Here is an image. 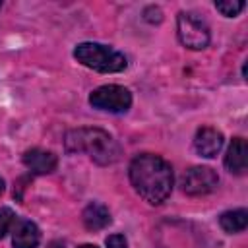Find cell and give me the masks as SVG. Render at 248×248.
Returning <instances> with one entry per match:
<instances>
[{
	"mask_svg": "<svg viewBox=\"0 0 248 248\" xmlns=\"http://www.w3.org/2000/svg\"><path fill=\"white\" fill-rule=\"evenodd\" d=\"M2 192H4V180L0 178V194H2Z\"/></svg>",
	"mask_w": 248,
	"mask_h": 248,
	"instance_id": "obj_17",
	"label": "cell"
},
{
	"mask_svg": "<svg viewBox=\"0 0 248 248\" xmlns=\"http://www.w3.org/2000/svg\"><path fill=\"white\" fill-rule=\"evenodd\" d=\"M66 151L70 153H87L95 163L99 165H110L118 161L120 157V147L101 128H78L70 130L64 138Z\"/></svg>",
	"mask_w": 248,
	"mask_h": 248,
	"instance_id": "obj_2",
	"label": "cell"
},
{
	"mask_svg": "<svg viewBox=\"0 0 248 248\" xmlns=\"http://www.w3.org/2000/svg\"><path fill=\"white\" fill-rule=\"evenodd\" d=\"M39 240H41V232L33 221H27V219L16 221L14 236H12L14 248H37Z\"/></svg>",
	"mask_w": 248,
	"mask_h": 248,
	"instance_id": "obj_10",
	"label": "cell"
},
{
	"mask_svg": "<svg viewBox=\"0 0 248 248\" xmlns=\"http://www.w3.org/2000/svg\"><path fill=\"white\" fill-rule=\"evenodd\" d=\"M215 8H217L223 16L234 17V16H238V14L244 10V2H240V0H225V2H215Z\"/></svg>",
	"mask_w": 248,
	"mask_h": 248,
	"instance_id": "obj_13",
	"label": "cell"
},
{
	"mask_svg": "<svg viewBox=\"0 0 248 248\" xmlns=\"http://www.w3.org/2000/svg\"><path fill=\"white\" fill-rule=\"evenodd\" d=\"M81 219H83L85 229H89V231H101V229H105L110 223V211L103 203L93 202V203H89L83 209Z\"/></svg>",
	"mask_w": 248,
	"mask_h": 248,
	"instance_id": "obj_11",
	"label": "cell"
},
{
	"mask_svg": "<svg viewBox=\"0 0 248 248\" xmlns=\"http://www.w3.org/2000/svg\"><path fill=\"white\" fill-rule=\"evenodd\" d=\"M246 161H248V145L244 138H234L227 149L225 155V167L232 174H244L246 172Z\"/></svg>",
	"mask_w": 248,
	"mask_h": 248,
	"instance_id": "obj_9",
	"label": "cell"
},
{
	"mask_svg": "<svg viewBox=\"0 0 248 248\" xmlns=\"http://www.w3.org/2000/svg\"><path fill=\"white\" fill-rule=\"evenodd\" d=\"M107 246L108 248H128V242H126L124 234H110V236H107Z\"/></svg>",
	"mask_w": 248,
	"mask_h": 248,
	"instance_id": "obj_15",
	"label": "cell"
},
{
	"mask_svg": "<svg viewBox=\"0 0 248 248\" xmlns=\"http://www.w3.org/2000/svg\"><path fill=\"white\" fill-rule=\"evenodd\" d=\"M182 192L188 196H205L219 184V176L209 167H192L182 176Z\"/></svg>",
	"mask_w": 248,
	"mask_h": 248,
	"instance_id": "obj_6",
	"label": "cell"
},
{
	"mask_svg": "<svg viewBox=\"0 0 248 248\" xmlns=\"http://www.w3.org/2000/svg\"><path fill=\"white\" fill-rule=\"evenodd\" d=\"M74 56L83 66L101 72V74H114L122 72L126 68V56L112 46L101 45V43H79L74 48Z\"/></svg>",
	"mask_w": 248,
	"mask_h": 248,
	"instance_id": "obj_3",
	"label": "cell"
},
{
	"mask_svg": "<svg viewBox=\"0 0 248 248\" xmlns=\"http://www.w3.org/2000/svg\"><path fill=\"white\" fill-rule=\"evenodd\" d=\"M194 147L196 151L202 155V157H215L221 147H223V134L211 126H203L196 132V138H194Z\"/></svg>",
	"mask_w": 248,
	"mask_h": 248,
	"instance_id": "obj_7",
	"label": "cell"
},
{
	"mask_svg": "<svg viewBox=\"0 0 248 248\" xmlns=\"http://www.w3.org/2000/svg\"><path fill=\"white\" fill-rule=\"evenodd\" d=\"M79 248H97V246H95V244H81Z\"/></svg>",
	"mask_w": 248,
	"mask_h": 248,
	"instance_id": "obj_16",
	"label": "cell"
},
{
	"mask_svg": "<svg viewBox=\"0 0 248 248\" xmlns=\"http://www.w3.org/2000/svg\"><path fill=\"white\" fill-rule=\"evenodd\" d=\"M176 31H178L180 43L186 48L202 50L209 45V27L196 14L180 12L178 17H176Z\"/></svg>",
	"mask_w": 248,
	"mask_h": 248,
	"instance_id": "obj_4",
	"label": "cell"
},
{
	"mask_svg": "<svg viewBox=\"0 0 248 248\" xmlns=\"http://www.w3.org/2000/svg\"><path fill=\"white\" fill-rule=\"evenodd\" d=\"M23 165L33 172V174H48L56 169L58 161H56V155L46 151V149H39V147H33L29 151L23 153Z\"/></svg>",
	"mask_w": 248,
	"mask_h": 248,
	"instance_id": "obj_8",
	"label": "cell"
},
{
	"mask_svg": "<svg viewBox=\"0 0 248 248\" xmlns=\"http://www.w3.org/2000/svg\"><path fill=\"white\" fill-rule=\"evenodd\" d=\"M130 182L147 203L159 205L170 196L172 167L159 155H138L130 163Z\"/></svg>",
	"mask_w": 248,
	"mask_h": 248,
	"instance_id": "obj_1",
	"label": "cell"
},
{
	"mask_svg": "<svg viewBox=\"0 0 248 248\" xmlns=\"http://www.w3.org/2000/svg\"><path fill=\"white\" fill-rule=\"evenodd\" d=\"M246 223H248V211L246 209H231L219 217V225L227 232H240L246 229Z\"/></svg>",
	"mask_w": 248,
	"mask_h": 248,
	"instance_id": "obj_12",
	"label": "cell"
},
{
	"mask_svg": "<svg viewBox=\"0 0 248 248\" xmlns=\"http://www.w3.org/2000/svg\"><path fill=\"white\" fill-rule=\"evenodd\" d=\"M0 8H2V2H0Z\"/></svg>",
	"mask_w": 248,
	"mask_h": 248,
	"instance_id": "obj_18",
	"label": "cell"
},
{
	"mask_svg": "<svg viewBox=\"0 0 248 248\" xmlns=\"http://www.w3.org/2000/svg\"><path fill=\"white\" fill-rule=\"evenodd\" d=\"M14 223H16V213L10 207H0V238L10 231Z\"/></svg>",
	"mask_w": 248,
	"mask_h": 248,
	"instance_id": "obj_14",
	"label": "cell"
},
{
	"mask_svg": "<svg viewBox=\"0 0 248 248\" xmlns=\"http://www.w3.org/2000/svg\"><path fill=\"white\" fill-rule=\"evenodd\" d=\"M89 105L107 112H126L132 105V95L122 85H101L89 95Z\"/></svg>",
	"mask_w": 248,
	"mask_h": 248,
	"instance_id": "obj_5",
	"label": "cell"
}]
</instances>
